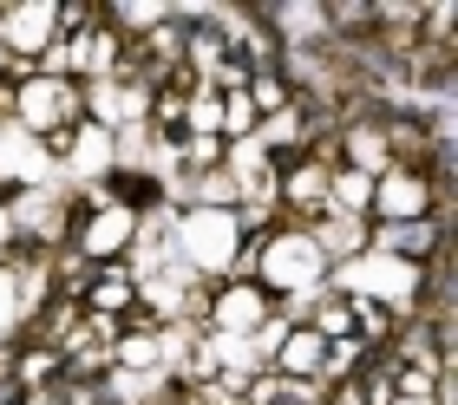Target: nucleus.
<instances>
[{"instance_id": "1", "label": "nucleus", "mask_w": 458, "mask_h": 405, "mask_svg": "<svg viewBox=\"0 0 458 405\" xmlns=\"http://www.w3.org/2000/svg\"><path fill=\"white\" fill-rule=\"evenodd\" d=\"M335 288L353 294V301H412L420 294V262H400V255H353V262L335 268Z\"/></svg>"}, {"instance_id": "2", "label": "nucleus", "mask_w": 458, "mask_h": 405, "mask_svg": "<svg viewBox=\"0 0 458 405\" xmlns=\"http://www.w3.org/2000/svg\"><path fill=\"white\" fill-rule=\"evenodd\" d=\"M236 216L229 209H191V216L177 223V262L183 268H203V274H223L229 262H236Z\"/></svg>"}, {"instance_id": "3", "label": "nucleus", "mask_w": 458, "mask_h": 405, "mask_svg": "<svg viewBox=\"0 0 458 405\" xmlns=\"http://www.w3.org/2000/svg\"><path fill=\"white\" fill-rule=\"evenodd\" d=\"M262 282L268 288H288V294H315L321 288V249L308 242V236H276L262 249Z\"/></svg>"}, {"instance_id": "4", "label": "nucleus", "mask_w": 458, "mask_h": 405, "mask_svg": "<svg viewBox=\"0 0 458 405\" xmlns=\"http://www.w3.org/2000/svg\"><path fill=\"white\" fill-rule=\"evenodd\" d=\"M72 105H79V98H72L66 79H47V72H39V79L20 85V118H13V124H20V131H33V138H39V131H59V124L72 118Z\"/></svg>"}, {"instance_id": "5", "label": "nucleus", "mask_w": 458, "mask_h": 405, "mask_svg": "<svg viewBox=\"0 0 458 405\" xmlns=\"http://www.w3.org/2000/svg\"><path fill=\"white\" fill-rule=\"evenodd\" d=\"M59 33V7L53 0H27V7L0 13V46L7 53H47Z\"/></svg>"}, {"instance_id": "6", "label": "nucleus", "mask_w": 458, "mask_h": 405, "mask_svg": "<svg viewBox=\"0 0 458 405\" xmlns=\"http://www.w3.org/2000/svg\"><path fill=\"white\" fill-rule=\"evenodd\" d=\"M373 209L393 223H420L426 216V183L412 177V170H386L380 183H373Z\"/></svg>"}, {"instance_id": "7", "label": "nucleus", "mask_w": 458, "mask_h": 405, "mask_svg": "<svg viewBox=\"0 0 458 405\" xmlns=\"http://www.w3.org/2000/svg\"><path fill=\"white\" fill-rule=\"evenodd\" d=\"M131 229H138V216L124 203H98V216L86 223V255H118L131 242Z\"/></svg>"}, {"instance_id": "8", "label": "nucleus", "mask_w": 458, "mask_h": 405, "mask_svg": "<svg viewBox=\"0 0 458 405\" xmlns=\"http://www.w3.org/2000/svg\"><path fill=\"white\" fill-rule=\"evenodd\" d=\"M262 314H268V308H262L256 288H229L223 301H216V327H223V333H256Z\"/></svg>"}, {"instance_id": "9", "label": "nucleus", "mask_w": 458, "mask_h": 405, "mask_svg": "<svg viewBox=\"0 0 458 405\" xmlns=\"http://www.w3.org/2000/svg\"><path fill=\"white\" fill-rule=\"evenodd\" d=\"M7 216H13V229H27V236H59V197H47V190H27Z\"/></svg>"}, {"instance_id": "10", "label": "nucleus", "mask_w": 458, "mask_h": 405, "mask_svg": "<svg viewBox=\"0 0 458 405\" xmlns=\"http://www.w3.org/2000/svg\"><path fill=\"white\" fill-rule=\"evenodd\" d=\"M66 170H72V177H106V170H112V131L86 124L79 144H72V157H66Z\"/></svg>"}, {"instance_id": "11", "label": "nucleus", "mask_w": 458, "mask_h": 405, "mask_svg": "<svg viewBox=\"0 0 458 405\" xmlns=\"http://www.w3.org/2000/svg\"><path fill=\"white\" fill-rule=\"evenodd\" d=\"M321 353H327V340H321L315 327H301V333H288V340H282V353H276V359H282V373L315 379V373H321Z\"/></svg>"}, {"instance_id": "12", "label": "nucleus", "mask_w": 458, "mask_h": 405, "mask_svg": "<svg viewBox=\"0 0 458 405\" xmlns=\"http://www.w3.org/2000/svg\"><path fill=\"white\" fill-rule=\"evenodd\" d=\"M164 399V373H112V405H157Z\"/></svg>"}, {"instance_id": "13", "label": "nucleus", "mask_w": 458, "mask_h": 405, "mask_svg": "<svg viewBox=\"0 0 458 405\" xmlns=\"http://www.w3.org/2000/svg\"><path fill=\"white\" fill-rule=\"evenodd\" d=\"M347 151H353V164H360V177H367V170H386V138H380V124H353V131H347Z\"/></svg>"}, {"instance_id": "14", "label": "nucleus", "mask_w": 458, "mask_h": 405, "mask_svg": "<svg viewBox=\"0 0 458 405\" xmlns=\"http://www.w3.org/2000/svg\"><path fill=\"white\" fill-rule=\"evenodd\" d=\"M420 249H432V223H393L386 236H380V255H420Z\"/></svg>"}, {"instance_id": "15", "label": "nucleus", "mask_w": 458, "mask_h": 405, "mask_svg": "<svg viewBox=\"0 0 458 405\" xmlns=\"http://www.w3.org/2000/svg\"><path fill=\"white\" fill-rule=\"evenodd\" d=\"M276 27H282L288 39H315V33H327V13H321V7H282Z\"/></svg>"}, {"instance_id": "16", "label": "nucleus", "mask_w": 458, "mask_h": 405, "mask_svg": "<svg viewBox=\"0 0 458 405\" xmlns=\"http://www.w3.org/2000/svg\"><path fill=\"white\" fill-rule=\"evenodd\" d=\"M288 203H327V170L321 164H301L288 177Z\"/></svg>"}, {"instance_id": "17", "label": "nucleus", "mask_w": 458, "mask_h": 405, "mask_svg": "<svg viewBox=\"0 0 458 405\" xmlns=\"http://www.w3.org/2000/svg\"><path fill=\"white\" fill-rule=\"evenodd\" d=\"M223 124H229L236 138H256V105H249V92H242V85L223 98Z\"/></svg>"}, {"instance_id": "18", "label": "nucleus", "mask_w": 458, "mask_h": 405, "mask_svg": "<svg viewBox=\"0 0 458 405\" xmlns=\"http://www.w3.org/2000/svg\"><path fill=\"white\" fill-rule=\"evenodd\" d=\"M216 124H223V98H216V92H197V98H191V131L210 138Z\"/></svg>"}, {"instance_id": "19", "label": "nucleus", "mask_w": 458, "mask_h": 405, "mask_svg": "<svg viewBox=\"0 0 458 405\" xmlns=\"http://www.w3.org/2000/svg\"><path fill=\"white\" fill-rule=\"evenodd\" d=\"M124 301H131V282H124V274H112V282H98V288H92V308H98V321H106V314H118Z\"/></svg>"}, {"instance_id": "20", "label": "nucleus", "mask_w": 458, "mask_h": 405, "mask_svg": "<svg viewBox=\"0 0 458 405\" xmlns=\"http://www.w3.org/2000/svg\"><path fill=\"white\" fill-rule=\"evenodd\" d=\"M20 327V294H13V268H0V333Z\"/></svg>"}, {"instance_id": "21", "label": "nucleus", "mask_w": 458, "mask_h": 405, "mask_svg": "<svg viewBox=\"0 0 458 405\" xmlns=\"http://www.w3.org/2000/svg\"><path fill=\"white\" fill-rule=\"evenodd\" d=\"M53 373H59V353H27L20 359V379H27V386H47Z\"/></svg>"}, {"instance_id": "22", "label": "nucleus", "mask_w": 458, "mask_h": 405, "mask_svg": "<svg viewBox=\"0 0 458 405\" xmlns=\"http://www.w3.org/2000/svg\"><path fill=\"white\" fill-rule=\"evenodd\" d=\"M335 405H367V399H360V386H347V392H341Z\"/></svg>"}, {"instance_id": "23", "label": "nucleus", "mask_w": 458, "mask_h": 405, "mask_svg": "<svg viewBox=\"0 0 458 405\" xmlns=\"http://www.w3.org/2000/svg\"><path fill=\"white\" fill-rule=\"evenodd\" d=\"M13 236V216H7V209H0V242H7Z\"/></svg>"}, {"instance_id": "24", "label": "nucleus", "mask_w": 458, "mask_h": 405, "mask_svg": "<svg viewBox=\"0 0 458 405\" xmlns=\"http://www.w3.org/2000/svg\"><path fill=\"white\" fill-rule=\"evenodd\" d=\"M393 405H426V399H393Z\"/></svg>"}, {"instance_id": "25", "label": "nucleus", "mask_w": 458, "mask_h": 405, "mask_svg": "<svg viewBox=\"0 0 458 405\" xmlns=\"http://www.w3.org/2000/svg\"><path fill=\"white\" fill-rule=\"evenodd\" d=\"M27 405H59V399H27Z\"/></svg>"}, {"instance_id": "26", "label": "nucleus", "mask_w": 458, "mask_h": 405, "mask_svg": "<svg viewBox=\"0 0 458 405\" xmlns=\"http://www.w3.org/2000/svg\"><path fill=\"white\" fill-rule=\"evenodd\" d=\"M0 66H7V46H0Z\"/></svg>"}]
</instances>
